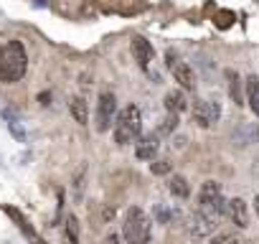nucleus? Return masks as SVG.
<instances>
[{"label":"nucleus","mask_w":259,"mask_h":244,"mask_svg":"<svg viewBox=\"0 0 259 244\" xmlns=\"http://www.w3.org/2000/svg\"><path fill=\"white\" fill-rule=\"evenodd\" d=\"M26 69H28V56L21 41H8L0 46V79L16 84L23 79Z\"/></svg>","instance_id":"f257e3e1"},{"label":"nucleus","mask_w":259,"mask_h":244,"mask_svg":"<svg viewBox=\"0 0 259 244\" xmlns=\"http://www.w3.org/2000/svg\"><path fill=\"white\" fill-rule=\"evenodd\" d=\"M140 130H143V114L135 104H127L119 114H117V122H114V143L117 145H130L140 138Z\"/></svg>","instance_id":"f03ea898"},{"label":"nucleus","mask_w":259,"mask_h":244,"mask_svg":"<svg viewBox=\"0 0 259 244\" xmlns=\"http://www.w3.org/2000/svg\"><path fill=\"white\" fill-rule=\"evenodd\" d=\"M122 234L130 244H148L153 236V224L148 219V214L138 206L127 209L124 214V224H122Z\"/></svg>","instance_id":"7ed1b4c3"},{"label":"nucleus","mask_w":259,"mask_h":244,"mask_svg":"<svg viewBox=\"0 0 259 244\" xmlns=\"http://www.w3.org/2000/svg\"><path fill=\"white\" fill-rule=\"evenodd\" d=\"M114 114H117V99H114V94L112 92H102L99 94V102H97V130L99 133H107L112 128V122H117Z\"/></svg>","instance_id":"20e7f679"},{"label":"nucleus","mask_w":259,"mask_h":244,"mask_svg":"<svg viewBox=\"0 0 259 244\" xmlns=\"http://www.w3.org/2000/svg\"><path fill=\"white\" fill-rule=\"evenodd\" d=\"M198 204H201V209H211V211H216V214L229 211V204L221 198V186H219L216 181H206V183L201 186Z\"/></svg>","instance_id":"39448f33"},{"label":"nucleus","mask_w":259,"mask_h":244,"mask_svg":"<svg viewBox=\"0 0 259 244\" xmlns=\"http://www.w3.org/2000/svg\"><path fill=\"white\" fill-rule=\"evenodd\" d=\"M219 219H221V214H216L211 209H198L191 219V234L193 236H208L216 229Z\"/></svg>","instance_id":"423d86ee"},{"label":"nucleus","mask_w":259,"mask_h":244,"mask_svg":"<svg viewBox=\"0 0 259 244\" xmlns=\"http://www.w3.org/2000/svg\"><path fill=\"white\" fill-rule=\"evenodd\" d=\"M219 117H221V107H219L216 102H211V99H198V102L193 104V119L198 122L201 128H211Z\"/></svg>","instance_id":"0eeeda50"},{"label":"nucleus","mask_w":259,"mask_h":244,"mask_svg":"<svg viewBox=\"0 0 259 244\" xmlns=\"http://www.w3.org/2000/svg\"><path fill=\"white\" fill-rule=\"evenodd\" d=\"M133 56H135V61H138L140 69H148L150 61H153V56H155L153 44L148 38H143V36H135L133 38Z\"/></svg>","instance_id":"6e6552de"},{"label":"nucleus","mask_w":259,"mask_h":244,"mask_svg":"<svg viewBox=\"0 0 259 244\" xmlns=\"http://www.w3.org/2000/svg\"><path fill=\"white\" fill-rule=\"evenodd\" d=\"M158 148H160V143H158V135H143L138 143H135V155L140 158V160H153V155L158 153Z\"/></svg>","instance_id":"1a4fd4ad"},{"label":"nucleus","mask_w":259,"mask_h":244,"mask_svg":"<svg viewBox=\"0 0 259 244\" xmlns=\"http://www.w3.org/2000/svg\"><path fill=\"white\" fill-rule=\"evenodd\" d=\"M229 216H231V221L239 229H246L249 226V209H246L244 198H231L229 201Z\"/></svg>","instance_id":"9d476101"},{"label":"nucleus","mask_w":259,"mask_h":244,"mask_svg":"<svg viewBox=\"0 0 259 244\" xmlns=\"http://www.w3.org/2000/svg\"><path fill=\"white\" fill-rule=\"evenodd\" d=\"M170 71H173L176 82H178L183 89H196V74H193V69H191L188 64L176 61V66H170Z\"/></svg>","instance_id":"9b49d317"},{"label":"nucleus","mask_w":259,"mask_h":244,"mask_svg":"<svg viewBox=\"0 0 259 244\" xmlns=\"http://www.w3.org/2000/svg\"><path fill=\"white\" fill-rule=\"evenodd\" d=\"M236 143L239 145H251L259 140V125H254V122H246V125H241L236 133H234Z\"/></svg>","instance_id":"f8f14e48"},{"label":"nucleus","mask_w":259,"mask_h":244,"mask_svg":"<svg viewBox=\"0 0 259 244\" xmlns=\"http://www.w3.org/2000/svg\"><path fill=\"white\" fill-rule=\"evenodd\" d=\"M186 107H188V102H186V94H183L181 89L165 94V109H168L170 114H181Z\"/></svg>","instance_id":"ddd939ff"},{"label":"nucleus","mask_w":259,"mask_h":244,"mask_svg":"<svg viewBox=\"0 0 259 244\" xmlns=\"http://www.w3.org/2000/svg\"><path fill=\"white\" fill-rule=\"evenodd\" d=\"M246 102H249L251 112L259 117V79L254 74L246 76Z\"/></svg>","instance_id":"4468645a"},{"label":"nucleus","mask_w":259,"mask_h":244,"mask_svg":"<svg viewBox=\"0 0 259 244\" xmlns=\"http://www.w3.org/2000/svg\"><path fill=\"white\" fill-rule=\"evenodd\" d=\"M168 188H170V193L178 196V198H188V196H191V186H188V181H186L183 176H173L170 183H168Z\"/></svg>","instance_id":"2eb2a0df"},{"label":"nucleus","mask_w":259,"mask_h":244,"mask_svg":"<svg viewBox=\"0 0 259 244\" xmlns=\"http://www.w3.org/2000/svg\"><path fill=\"white\" fill-rule=\"evenodd\" d=\"M69 109H71V114H74V119L79 122V125H87L89 114H87V102H84L81 97H74V99L69 102Z\"/></svg>","instance_id":"dca6fc26"},{"label":"nucleus","mask_w":259,"mask_h":244,"mask_svg":"<svg viewBox=\"0 0 259 244\" xmlns=\"http://www.w3.org/2000/svg\"><path fill=\"white\" fill-rule=\"evenodd\" d=\"M66 239L71 244H79V221H76V216L66 219Z\"/></svg>","instance_id":"f3484780"},{"label":"nucleus","mask_w":259,"mask_h":244,"mask_svg":"<svg viewBox=\"0 0 259 244\" xmlns=\"http://www.w3.org/2000/svg\"><path fill=\"white\" fill-rule=\"evenodd\" d=\"M229 79H231V84H229V92H231V99L236 102V104H244V97H241V92H239V76L231 71L229 74Z\"/></svg>","instance_id":"a211bd4d"},{"label":"nucleus","mask_w":259,"mask_h":244,"mask_svg":"<svg viewBox=\"0 0 259 244\" xmlns=\"http://www.w3.org/2000/svg\"><path fill=\"white\" fill-rule=\"evenodd\" d=\"M176 128H178V114H170V112H168V117L163 119V125H160V133L168 135V133H173Z\"/></svg>","instance_id":"6ab92c4d"},{"label":"nucleus","mask_w":259,"mask_h":244,"mask_svg":"<svg viewBox=\"0 0 259 244\" xmlns=\"http://www.w3.org/2000/svg\"><path fill=\"white\" fill-rule=\"evenodd\" d=\"M231 23H234V13L231 11H219L216 13V26L219 28H229Z\"/></svg>","instance_id":"aec40b11"},{"label":"nucleus","mask_w":259,"mask_h":244,"mask_svg":"<svg viewBox=\"0 0 259 244\" xmlns=\"http://www.w3.org/2000/svg\"><path fill=\"white\" fill-rule=\"evenodd\" d=\"M170 163L168 160H155V163H150V171L155 173V176H165V173H170Z\"/></svg>","instance_id":"412c9836"},{"label":"nucleus","mask_w":259,"mask_h":244,"mask_svg":"<svg viewBox=\"0 0 259 244\" xmlns=\"http://www.w3.org/2000/svg\"><path fill=\"white\" fill-rule=\"evenodd\" d=\"M211 244H239V239L234 234H219V236L211 239Z\"/></svg>","instance_id":"4be33fe9"},{"label":"nucleus","mask_w":259,"mask_h":244,"mask_svg":"<svg viewBox=\"0 0 259 244\" xmlns=\"http://www.w3.org/2000/svg\"><path fill=\"white\" fill-rule=\"evenodd\" d=\"M104 244H117V234H109V236L104 239Z\"/></svg>","instance_id":"5701e85b"},{"label":"nucleus","mask_w":259,"mask_h":244,"mask_svg":"<svg viewBox=\"0 0 259 244\" xmlns=\"http://www.w3.org/2000/svg\"><path fill=\"white\" fill-rule=\"evenodd\" d=\"M254 211H256V216H259V196L254 198Z\"/></svg>","instance_id":"b1692460"}]
</instances>
